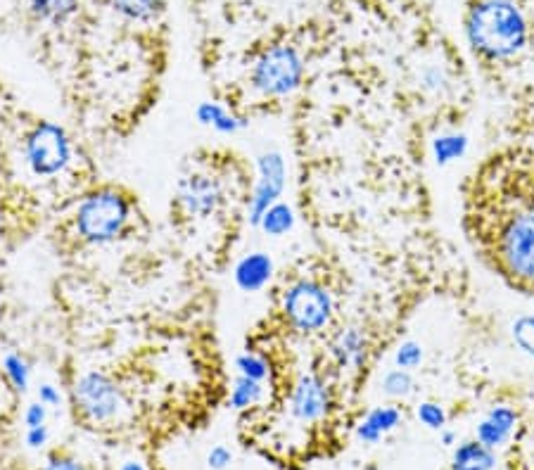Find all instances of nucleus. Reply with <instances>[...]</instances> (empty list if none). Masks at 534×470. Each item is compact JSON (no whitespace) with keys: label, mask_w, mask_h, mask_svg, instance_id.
<instances>
[{"label":"nucleus","mask_w":534,"mask_h":470,"mask_svg":"<svg viewBox=\"0 0 534 470\" xmlns=\"http://www.w3.org/2000/svg\"><path fill=\"white\" fill-rule=\"evenodd\" d=\"M473 50L492 62L520 55L527 46V19L513 0H480L466 19Z\"/></svg>","instance_id":"f257e3e1"},{"label":"nucleus","mask_w":534,"mask_h":470,"mask_svg":"<svg viewBox=\"0 0 534 470\" xmlns=\"http://www.w3.org/2000/svg\"><path fill=\"white\" fill-rule=\"evenodd\" d=\"M131 221V200L117 188H95L74 209V231L88 245L114 243Z\"/></svg>","instance_id":"f03ea898"},{"label":"nucleus","mask_w":534,"mask_h":470,"mask_svg":"<svg viewBox=\"0 0 534 470\" xmlns=\"http://www.w3.org/2000/svg\"><path fill=\"white\" fill-rule=\"evenodd\" d=\"M304 57L290 43H276L259 50L250 65V86L264 98H288L302 86Z\"/></svg>","instance_id":"7ed1b4c3"},{"label":"nucleus","mask_w":534,"mask_h":470,"mask_svg":"<svg viewBox=\"0 0 534 470\" xmlns=\"http://www.w3.org/2000/svg\"><path fill=\"white\" fill-rule=\"evenodd\" d=\"M281 311L288 326L300 335H316L326 330L333 321L335 300L333 292L319 281H302L290 283L283 290Z\"/></svg>","instance_id":"20e7f679"},{"label":"nucleus","mask_w":534,"mask_h":470,"mask_svg":"<svg viewBox=\"0 0 534 470\" xmlns=\"http://www.w3.org/2000/svg\"><path fill=\"white\" fill-rule=\"evenodd\" d=\"M22 160L38 179L65 174L74 162V143L65 126L55 122H36L22 143Z\"/></svg>","instance_id":"39448f33"},{"label":"nucleus","mask_w":534,"mask_h":470,"mask_svg":"<svg viewBox=\"0 0 534 470\" xmlns=\"http://www.w3.org/2000/svg\"><path fill=\"white\" fill-rule=\"evenodd\" d=\"M497 257L501 271L520 285H534V207L513 214L499 231Z\"/></svg>","instance_id":"423d86ee"},{"label":"nucleus","mask_w":534,"mask_h":470,"mask_svg":"<svg viewBox=\"0 0 534 470\" xmlns=\"http://www.w3.org/2000/svg\"><path fill=\"white\" fill-rule=\"evenodd\" d=\"M74 406L86 421L95 425L112 423L122 416L126 399L122 387L103 371H86L74 380L72 387Z\"/></svg>","instance_id":"0eeeda50"},{"label":"nucleus","mask_w":534,"mask_h":470,"mask_svg":"<svg viewBox=\"0 0 534 470\" xmlns=\"http://www.w3.org/2000/svg\"><path fill=\"white\" fill-rule=\"evenodd\" d=\"M285 179H288V167H285L281 152L266 150L257 157V181H254V190L247 202V221L252 226L259 224L266 209L281 202Z\"/></svg>","instance_id":"6e6552de"},{"label":"nucleus","mask_w":534,"mask_h":470,"mask_svg":"<svg viewBox=\"0 0 534 470\" xmlns=\"http://www.w3.org/2000/svg\"><path fill=\"white\" fill-rule=\"evenodd\" d=\"M176 202L181 212L190 219H207L214 217L226 202V188L219 176L207 174V171H195V174L183 176L176 188Z\"/></svg>","instance_id":"1a4fd4ad"},{"label":"nucleus","mask_w":534,"mask_h":470,"mask_svg":"<svg viewBox=\"0 0 534 470\" xmlns=\"http://www.w3.org/2000/svg\"><path fill=\"white\" fill-rule=\"evenodd\" d=\"M333 385L321 373H302L290 392V414L300 423H316L333 409Z\"/></svg>","instance_id":"9d476101"},{"label":"nucleus","mask_w":534,"mask_h":470,"mask_svg":"<svg viewBox=\"0 0 534 470\" xmlns=\"http://www.w3.org/2000/svg\"><path fill=\"white\" fill-rule=\"evenodd\" d=\"M368 352H371V342H368L366 330L359 326L342 328L330 340V359L347 373L361 371L368 361Z\"/></svg>","instance_id":"9b49d317"},{"label":"nucleus","mask_w":534,"mask_h":470,"mask_svg":"<svg viewBox=\"0 0 534 470\" xmlns=\"http://www.w3.org/2000/svg\"><path fill=\"white\" fill-rule=\"evenodd\" d=\"M518 411L508 404H494L489 406V411L482 416V421L475 428V440H480L485 447L497 449L506 447L513 433L518 428Z\"/></svg>","instance_id":"f8f14e48"},{"label":"nucleus","mask_w":534,"mask_h":470,"mask_svg":"<svg viewBox=\"0 0 534 470\" xmlns=\"http://www.w3.org/2000/svg\"><path fill=\"white\" fill-rule=\"evenodd\" d=\"M27 15L36 27L62 29L81 15V0H27Z\"/></svg>","instance_id":"ddd939ff"},{"label":"nucleus","mask_w":534,"mask_h":470,"mask_svg":"<svg viewBox=\"0 0 534 470\" xmlns=\"http://www.w3.org/2000/svg\"><path fill=\"white\" fill-rule=\"evenodd\" d=\"M273 259L266 252H250L240 257V262L233 269V281L243 292H259L271 283Z\"/></svg>","instance_id":"4468645a"},{"label":"nucleus","mask_w":534,"mask_h":470,"mask_svg":"<svg viewBox=\"0 0 534 470\" xmlns=\"http://www.w3.org/2000/svg\"><path fill=\"white\" fill-rule=\"evenodd\" d=\"M402 423L404 414L399 406L394 404L375 406V409L368 411V414L359 421V425H356V437H359L364 444H375L383 440V437L394 433Z\"/></svg>","instance_id":"2eb2a0df"},{"label":"nucleus","mask_w":534,"mask_h":470,"mask_svg":"<svg viewBox=\"0 0 534 470\" xmlns=\"http://www.w3.org/2000/svg\"><path fill=\"white\" fill-rule=\"evenodd\" d=\"M195 119L202 126H209V129L221 133V136H233V133L243 131L247 126L245 117L231 112L228 107L216 103V100H205V103L197 105L195 107Z\"/></svg>","instance_id":"dca6fc26"},{"label":"nucleus","mask_w":534,"mask_h":470,"mask_svg":"<svg viewBox=\"0 0 534 470\" xmlns=\"http://www.w3.org/2000/svg\"><path fill=\"white\" fill-rule=\"evenodd\" d=\"M451 470H492L497 468V452L480 440H463L451 452Z\"/></svg>","instance_id":"f3484780"},{"label":"nucleus","mask_w":534,"mask_h":470,"mask_svg":"<svg viewBox=\"0 0 534 470\" xmlns=\"http://www.w3.org/2000/svg\"><path fill=\"white\" fill-rule=\"evenodd\" d=\"M114 15L129 24H152L164 12V0H105Z\"/></svg>","instance_id":"a211bd4d"},{"label":"nucleus","mask_w":534,"mask_h":470,"mask_svg":"<svg viewBox=\"0 0 534 470\" xmlns=\"http://www.w3.org/2000/svg\"><path fill=\"white\" fill-rule=\"evenodd\" d=\"M468 152V136L466 133H440L432 141V157H435L437 167H447V164L459 162Z\"/></svg>","instance_id":"6ab92c4d"},{"label":"nucleus","mask_w":534,"mask_h":470,"mask_svg":"<svg viewBox=\"0 0 534 470\" xmlns=\"http://www.w3.org/2000/svg\"><path fill=\"white\" fill-rule=\"evenodd\" d=\"M295 209L288 202H276V205H271L269 209L264 212V217L259 219L257 228H262L266 235H271V238H283V235H288L292 228H295Z\"/></svg>","instance_id":"aec40b11"},{"label":"nucleus","mask_w":534,"mask_h":470,"mask_svg":"<svg viewBox=\"0 0 534 470\" xmlns=\"http://www.w3.org/2000/svg\"><path fill=\"white\" fill-rule=\"evenodd\" d=\"M262 399H264V383L238 376L231 387V392H228V409L250 411L252 406H257Z\"/></svg>","instance_id":"412c9836"},{"label":"nucleus","mask_w":534,"mask_h":470,"mask_svg":"<svg viewBox=\"0 0 534 470\" xmlns=\"http://www.w3.org/2000/svg\"><path fill=\"white\" fill-rule=\"evenodd\" d=\"M235 368H238V376L257 380V383H266V380H269L271 373H273L271 361L266 359L264 354L250 352V349L235 359Z\"/></svg>","instance_id":"4be33fe9"},{"label":"nucleus","mask_w":534,"mask_h":470,"mask_svg":"<svg viewBox=\"0 0 534 470\" xmlns=\"http://www.w3.org/2000/svg\"><path fill=\"white\" fill-rule=\"evenodd\" d=\"M3 373L8 378V383L12 385V390L17 392H27L29 380H31V364L22 354L10 352L3 357Z\"/></svg>","instance_id":"5701e85b"},{"label":"nucleus","mask_w":534,"mask_h":470,"mask_svg":"<svg viewBox=\"0 0 534 470\" xmlns=\"http://www.w3.org/2000/svg\"><path fill=\"white\" fill-rule=\"evenodd\" d=\"M413 387H416V383H413L411 371H406V368L394 366L383 376V392L392 399L409 397L413 392Z\"/></svg>","instance_id":"b1692460"},{"label":"nucleus","mask_w":534,"mask_h":470,"mask_svg":"<svg viewBox=\"0 0 534 470\" xmlns=\"http://www.w3.org/2000/svg\"><path fill=\"white\" fill-rule=\"evenodd\" d=\"M511 338L520 352L534 359V314H520L511 323Z\"/></svg>","instance_id":"393cba45"},{"label":"nucleus","mask_w":534,"mask_h":470,"mask_svg":"<svg viewBox=\"0 0 534 470\" xmlns=\"http://www.w3.org/2000/svg\"><path fill=\"white\" fill-rule=\"evenodd\" d=\"M416 418L428 430H435V433H440V430L447 428V411H444V406H440L437 402L418 404L416 406Z\"/></svg>","instance_id":"a878e982"},{"label":"nucleus","mask_w":534,"mask_h":470,"mask_svg":"<svg viewBox=\"0 0 534 470\" xmlns=\"http://www.w3.org/2000/svg\"><path fill=\"white\" fill-rule=\"evenodd\" d=\"M423 361V347L418 345L416 340H406L394 349V366L406 368V371H413V368L421 366Z\"/></svg>","instance_id":"bb28decb"},{"label":"nucleus","mask_w":534,"mask_h":470,"mask_svg":"<svg viewBox=\"0 0 534 470\" xmlns=\"http://www.w3.org/2000/svg\"><path fill=\"white\" fill-rule=\"evenodd\" d=\"M231 461H233L231 449L224 447V444H216V447L209 449L207 466L212 470H226L228 466H231Z\"/></svg>","instance_id":"cd10ccee"},{"label":"nucleus","mask_w":534,"mask_h":470,"mask_svg":"<svg viewBox=\"0 0 534 470\" xmlns=\"http://www.w3.org/2000/svg\"><path fill=\"white\" fill-rule=\"evenodd\" d=\"M46 418H48V406L41 404V402L29 404L27 411H24V425H27V428H38V425H46Z\"/></svg>","instance_id":"c85d7f7f"},{"label":"nucleus","mask_w":534,"mask_h":470,"mask_svg":"<svg viewBox=\"0 0 534 470\" xmlns=\"http://www.w3.org/2000/svg\"><path fill=\"white\" fill-rule=\"evenodd\" d=\"M41 470H86L84 463H79L76 459H72V456H50L46 466H43Z\"/></svg>","instance_id":"c756f323"},{"label":"nucleus","mask_w":534,"mask_h":470,"mask_svg":"<svg viewBox=\"0 0 534 470\" xmlns=\"http://www.w3.org/2000/svg\"><path fill=\"white\" fill-rule=\"evenodd\" d=\"M48 428L46 425H38V428H27V435H24V442H27L29 449H41L48 444Z\"/></svg>","instance_id":"7c9ffc66"},{"label":"nucleus","mask_w":534,"mask_h":470,"mask_svg":"<svg viewBox=\"0 0 534 470\" xmlns=\"http://www.w3.org/2000/svg\"><path fill=\"white\" fill-rule=\"evenodd\" d=\"M38 402L46 404V406H60V402H62L60 390H57L55 385L43 383L41 387H38Z\"/></svg>","instance_id":"2f4dec72"},{"label":"nucleus","mask_w":534,"mask_h":470,"mask_svg":"<svg viewBox=\"0 0 534 470\" xmlns=\"http://www.w3.org/2000/svg\"><path fill=\"white\" fill-rule=\"evenodd\" d=\"M423 81H425V88H435V91L440 86H444V76H442V72L437 67L428 69V72L423 74Z\"/></svg>","instance_id":"473e14b6"},{"label":"nucleus","mask_w":534,"mask_h":470,"mask_svg":"<svg viewBox=\"0 0 534 470\" xmlns=\"http://www.w3.org/2000/svg\"><path fill=\"white\" fill-rule=\"evenodd\" d=\"M440 442L444 444V447H456V444H459V437H456L454 430L444 428L440 430Z\"/></svg>","instance_id":"72a5a7b5"},{"label":"nucleus","mask_w":534,"mask_h":470,"mask_svg":"<svg viewBox=\"0 0 534 470\" xmlns=\"http://www.w3.org/2000/svg\"><path fill=\"white\" fill-rule=\"evenodd\" d=\"M119 470H148L143 466L141 461H136V459H129V461H124L122 466H119Z\"/></svg>","instance_id":"f704fd0d"},{"label":"nucleus","mask_w":534,"mask_h":470,"mask_svg":"<svg viewBox=\"0 0 534 470\" xmlns=\"http://www.w3.org/2000/svg\"><path fill=\"white\" fill-rule=\"evenodd\" d=\"M0 226H3V209H0Z\"/></svg>","instance_id":"c9c22d12"},{"label":"nucleus","mask_w":534,"mask_h":470,"mask_svg":"<svg viewBox=\"0 0 534 470\" xmlns=\"http://www.w3.org/2000/svg\"><path fill=\"white\" fill-rule=\"evenodd\" d=\"M492 470H497V468H492Z\"/></svg>","instance_id":"e433bc0d"}]
</instances>
